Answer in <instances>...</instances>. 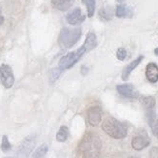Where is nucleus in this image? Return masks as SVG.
Here are the masks:
<instances>
[{
    "label": "nucleus",
    "instance_id": "f257e3e1",
    "mask_svg": "<svg viewBox=\"0 0 158 158\" xmlns=\"http://www.w3.org/2000/svg\"><path fill=\"white\" fill-rule=\"evenodd\" d=\"M96 47H97V38H96V35L92 32L88 33L84 45L80 47L77 51L65 54L59 60L58 63L59 68L61 70L70 69V68H72L81 58V56H84L87 52L94 50Z\"/></svg>",
    "mask_w": 158,
    "mask_h": 158
},
{
    "label": "nucleus",
    "instance_id": "f03ea898",
    "mask_svg": "<svg viewBox=\"0 0 158 158\" xmlns=\"http://www.w3.org/2000/svg\"><path fill=\"white\" fill-rule=\"evenodd\" d=\"M78 152L81 158H99L101 152V140L98 135L88 132L79 143Z\"/></svg>",
    "mask_w": 158,
    "mask_h": 158
},
{
    "label": "nucleus",
    "instance_id": "7ed1b4c3",
    "mask_svg": "<svg viewBox=\"0 0 158 158\" xmlns=\"http://www.w3.org/2000/svg\"><path fill=\"white\" fill-rule=\"evenodd\" d=\"M81 37V28L80 27H63L58 36V44L63 49H70Z\"/></svg>",
    "mask_w": 158,
    "mask_h": 158
},
{
    "label": "nucleus",
    "instance_id": "20e7f679",
    "mask_svg": "<svg viewBox=\"0 0 158 158\" xmlns=\"http://www.w3.org/2000/svg\"><path fill=\"white\" fill-rule=\"evenodd\" d=\"M102 129L110 137L114 139H123L127 135L126 126L114 118H108L102 124Z\"/></svg>",
    "mask_w": 158,
    "mask_h": 158
},
{
    "label": "nucleus",
    "instance_id": "39448f33",
    "mask_svg": "<svg viewBox=\"0 0 158 158\" xmlns=\"http://www.w3.org/2000/svg\"><path fill=\"white\" fill-rule=\"evenodd\" d=\"M35 145H36L35 135H30L28 137H26L18 147L17 152H16L17 158H27L30 154V152L33 150Z\"/></svg>",
    "mask_w": 158,
    "mask_h": 158
},
{
    "label": "nucleus",
    "instance_id": "423d86ee",
    "mask_svg": "<svg viewBox=\"0 0 158 158\" xmlns=\"http://www.w3.org/2000/svg\"><path fill=\"white\" fill-rule=\"evenodd\" d=\"M0 81L5 88H11L15 82V77L12 68L7 65L2 64L0 66Z\"/></svg>",
    "mask_w": 158,
    "mask_h": 158
},
{
    "label": "nucleus",
    "instance_id": "0eeeda50",
    "mask_svg": "<svg viewBox=\"0 0 158 158\" xmlns=\"http://www.w3.org/2000/svg\"><path fill=\"white\" fill-rule=\"evenodd\" d=\"M141 102L143 106V108L147 111V115L149 121L150 126H152L153 122V108L155 106V99L152 96H148V97H143L141 99Z\"/></svg>",
    "mask_w": 158,
    "mask_h": 158
},
{
    "label": "nucleus",
    "instance_id": "6e6552de",
    "mask_svg": "<svg viewBox=\"0 0 158 158\" xmlns=\"http://www.w3.org/2000/svg\"><path fill=\"white\" fill-rule=\"evenodd\" d=\"M66 19H67V23L71 25H80L85 22V16L82 14L80 8H77L68 14Z\"/></svg>",
    "mask_w": 158,
    "mask_h": 158
},
{
    "label": "nucleus",
    "instance_id": "1a4fd4ad",
    "mask_svg": "<svg viewBox=\"0 0 158 158\" xmlns=\"http://www.w3.org/2000/svg\"><path fill=\"white\" fill-rule=\"evenodd\" d=\"M102 118V111L97 106L91 107L87 110V119L91 126H97Z\"/></svg>",
    "mask_w": 158,
    "mask_h": 158
},
{
    "label": "nucleus",
    "instance_id": "9d476101",
    "mask_svg": "<svg viewBox=\"0 0 158 158\" xmlns=\"http://www.w3.org/2000/svg\"><path fill=\"white\" fill-rule=\"evenodd\" d=\"M150 143V140L148 137L145 135H137L132 139L131 145L135 150H142L147 148Z\"/></svg>",
    "mask_w": 158,
    "mask_h": 158
},
{
    "label": "nucleus",
    "instance_id": "9b49d317",
    "mask_svg": "<svg viewBox=\"0 0 158 158\" xmlns=\"http://www.w3.org/2000/svg\"><path fill=\"white\" fill-rule=\"evenodd\" d=\"M116 90L118 92L123 96L125 98H135L137 97V91L135 90V88L133 87V85H128V84H123V85H118L116 86Z\"/></svg>",
    "mask_w": 158,
    "mask_h": 158
},
{
    "label": "nucleus",
    "instance_id": "f8f14e48",
    "mask_svg": "<svg viewBox=\"0 0 158 158\" xmlns=\"http://www.w3.org/2000/svg\"><path fill=\"white\" fill-rule=\"evenodd\" d=\"M143 59V56H141L139 57H137L135 60H133L131 63H129L128 65H126L124 67V69H123V71H122V75H121V78H122L123 81H127L128 80V78L130 76V74H131V72L142 62Z\"/></svg>",
    "mask_w": 158,
    "mask_h": 158
},
{
    "label": "nucleus",
    "instance_id": "ddd939ff",
    "mask_svg": "<svg viewBox=\"0 0 158 158\" xmlns=\"http://www.w3.org/2000/svg\"><path fill=\"white\" fill-rule=\"evenodd\" d=\"M75 0H52V5L54 9L61 12H66L74 5Z\"/></svg>",
    "mask_w": 158,
    "mask_h": 158
},
{
    "label": "nucleus",
    "instance_id": "4468645a",
    "mask_svg": "<svg viewBox=\"0 0 158 158\" xmlns=\"http://www.w3.org/2000/svg\"><path fill=\"white\" fill-rule=\"evenodd\" d=\"M146 76L147 79L152 84L158 81V66L155 63H148L147 65Z\"/></svg>",
    "mask_w": 158,
    "mask_h": 158
},
{
    "label": "nucleus",
    "instance_id": "2eb2a0df",
    "mask_svg": "<svg viewBox=\"0 0 158 158\" xmlns=\"http://www.w3.org/2000/svg\"><path fill=\"white\" fill-rule=\"evenodd\" d=\"M115 15L118 18H131L133 16V11L129 6L125 4H120L116 7Z\"/></svg>",
    "mask_w": 158,
    "mask_h": 158
},
{
    "label": "nucleus",
    "instance_id": "dca6fc26",
    "mask_svg": "<svg viewBox=\"0 0 158 158\" xmlns=\"http://www.w3.org/2000/svg\"><path fill=\"white\" fill-rule=\"evenodd\" d=\"M68 134H69V130L67 126H61L56 134V140L60 143H63L67 140Z\"/></svg>",
    "mask_w": 158,
    "mask_h": 158
},
{
    "label": "nucleus",
    "instance_id": "f3484780",
    "mask_svg": "<svg viewBox=\"0 0 158 158\" xmlns=\"http://www.w3.org/2000/svg\"><path fill=\"white\" fill-rule=\"evenodd\" d=\"M48 150H49V148H48L47 145H41L35 152H34L33 155L31 156V158H45Z\"/></svg>",
    "mask_w": 158,
    "mask_h": 158
},
{
    "label": "nucleus",
    "instance_id": "a211bd4d",
    "mask_svg": "<svg viewBox=\"0 0 158 158\" xmlns=\"http://www.w3.org/2000/svg\"><path fill=\"white\" fill-rule=\"evenodd\" d=\"M86 6L87 9V16L89 18H92L95 13V0H81Z\"/></svg>",
    "mask_w": 158,
    "mask_h": 158
},
{
    "label": "nucleus",
    "instance_id": "6ab92c4d",
    "mask_svg": "<svg viewBox=\"0 0 158 158\" xmlns=\"http://www.w3.org/2000/svg\"><path fill=\"white\" fill-rule=\"evenodd\" d=\"M0 148H1V150L4 152H8L12 149V145H11V143L9 142L8 136L4 135L2 137V142H1V146H0Z\"/></svg>",
    "mask_w": 158,
    "mask_h": 158
},
{
    "label": "nucleus",
    "instance_id": "aec40b11",
    "mask_svg": "<svg viewBox=\"0 0 158 158\" xmlns=\"http://www.w3.org/2000/svg\"><path fill=\"white\" fill-rule=\"evenodd\" d=\"M99 15L102 19H111L112 17H113V11L111 8H109V7H107V8H103L100 10L99 12Z\"/></svg>",
    "mask_w": 158,
    "mask_h": 158
},
{
    "label": "nucleus",
    "instance_id": "412c9836",
    "mask_svg": "<svg viewBox=\"0 0 158 158\" xmlns=\"http://www.w3.org/2000/svg\"><path fill=\"white\" fill-rule=\"evenodd\" d=\"M127 56V52L125 51V49L123 48H119L116 52V57H118L119 60H124Z\"/></svg>",
    "mask_w": 158,
    "mask_h": 158
},
{
    "label": "nucleus",
    "instance_id": "4be33fe9",
    "mask_svg": "<svg viewBox=\"0 0 158 158\" xmlns=\"http://www.w3.org/2000/svg\"><path fill=\"white\" fill-rule=\"evenodd\" d=\"M60 73H61V69H60V68H58V69H53L52 71V75H51V81H52V82L56 81L59 78Z\"/></svg>",
    "mask_w": 158,
    "mask_h": 158
},
{
    "label": "nucleus",
    "instance_id": "5701e85b",
    "mask_svg": "<svg viewBox=\"0 0 158 158\" xmlns=\"http://www.w3.org/2000/svg\"><path fill=\"white\" fill-rule=\"evenodd\" d=\"M150 158H158V147H154L149 152Z\"/></svg>",
    "mask_w": 158,
    "mask_h": 158
},
{
    "label": "nucleus",
    "instance_id": "b1692460",
    "mask_svg": "<svg viewBox=\"0 0 158 158\" xmlns=\"http://www.w3.org/2000/svg\"><path fill=\"white\" fill-rule=\"evenodd\" d=\"M153 132H154V135L157 137V139H158V119H157V121L155 122V124L153 126Z\"/></svg>",
    "mask_w": 158,
    "mask_h": 158
},
{
    "label": "nucleus",
    "instance_id": "393cba45",
    "mask_svg": "<svg viewBox=\"0 0 158 158\" xmlns=\"http://www.w3.org/2000/svg\"><path fill=\"white\" fill-rule=\"evenodd\" d=\"M3 23H4V17H3V15H2L1 11H0V25H1Z\"/></svg>",
    "mask_w": 158,
    "mask_h": 158
},
{
    "label": "nucleus",
    "instance_id": "a878e982",
    "mask_svg": "<svg viewBox=\"0 0 158 158\" xmlns=\"http://www.w3.org/2000/svg\"><path fill=\"white\" fill-rule=\"evenodd\" d=\"M81 73L84 74V75H85L87 73V68L86 67H82L81 68Z\"/></svg>",
    "mask_w": 158,
    "mask_h": 158
},
{
    "label": "nucleus",
    "instance_id": "bb28decb",
    "mask_svg": "<svg viewBox=\"0 0 158 158\" xmlns=\"http://www.w3.org/2000/svg\"><path fill=\"white\" fill-rule=\"evenodd\" d=\"M154 52H155V54H156V56H158V48H157V49H155Z\"/></svg>",
    "mask_w": 158,
    "mask_h": 158
},
{
    "label": "nucleus",
    "instance_id": "cd10ccee",
    "mask_svg": "<svg viewBox=\"0 0 158 158\" xmlns=\"http://www.w3.org/2000/svg\"><path fill=\"white\" fill-rule=\"evenodd\" d=\"M130 158H137V157H134V156H133V157H130Z\"/></svg>",
    "mask_w": 158,
    "mask_h": 158
},
{
    "label": "nucleus",
    "instance_id": "c85d7f7f",
    "mask_svg": "<svg viewBox=\"0 0 158 158\" xmlns=\"http://www.w3.org/2000/svg\"><path fill=\"white\" fill-rule=\"evenodd\" d=\"M119 1H123V0H119Z\"/></svg>",
    "mask_w": 158,
    "mask_h": 158
}]
</instances>
